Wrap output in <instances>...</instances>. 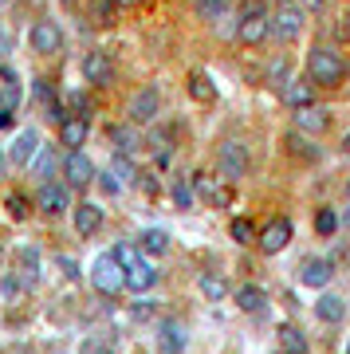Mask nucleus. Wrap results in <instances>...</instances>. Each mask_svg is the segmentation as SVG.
<instances>
[{
  "mask_svg": "<svg viewBox=\"0 0 350 354\" xmlns=\"http://www.w3.org/2000/svg\"><path fill=\"white\" fill-rule=\"evenodd\" d=\"M111 256L118 260V268H122L126 288H130V291H150L154 283H158V272H154V264L142 256L138 244H118Z\"/></svg>",
  "mask_w": 350,
  "mask_h": 354,
  "instance_id": "f257e3e1",
  "label": "nucleus"
},
{
  "mask_svg": "<svg viewBox=\"0 0 350 354\" xmlns=\"http://www.w3.org/2000/svg\"><path fill=\"white\" fill-rule=\"evenodd\" d=\"M307 79L319 87H338L347 79V59L335 48H311L307 55Z\"/></svg>",
  "mask_w": 350,
  "mask_h": 354,
  "instance_id": "f03ea898",
  "label": "nucleus"
},
{
  "mask_svg": "<svg viewBox=\"0 0 350 354\" xmlns=\"http://www.w3.org/2000/svg\"><path fill=\"white\" fill-rule=\"evenodd\" d=\"M237 36H240V44H248V48H256V44H264V39L272 36V32H268V12H264V0H248V4H244Z\"/></svg>",
  "mask_w": 350,
  "mask_h": 354,
  "instance_id": "7ed1b4c3",
  "label": "nucleus"
},
{
  "mask_svg": "<svg viewBox=\"0 0 350 354\" xmlns=\"http://www.w3.org/2000/svg\"><path fill=\"white\" fill-rule=\"evenodd\" d=\"M158 114H162V95H158V87H142L138 95H130V102H126V118H130L134 127H150Z\"/></svg>",
  "mask_w": 350,
  "mask_h": 354,
  "instance_id": "20e7f679",
  "label": "nucleus"
},
{
  "mask_svg": "<svg viewBox=\"0 0 350 354\" xmlns=\"http://www.w3.org/2000/svg\"><path fill=\"white\" fill-rule=\"evenodd\" d=\"M91 283H95L99 295H118L126 288V276H122V268H118V260L114 256H99L91 264Z\"/></svg>",
  "mask_w": 350,
  "mask_h": 354,
  "instance_id": "39448f33",
  "label": "nucleus"
},
{
  "mask_svg": "<svg viewBox=\"0 0 350 354\" xmlns=\"http://www.w3.org/2000/svg\"><path fill=\"white\" fill-rule=\"evenodd\" d=\"M59 169H63V177H67V189H87L91 181H95V162H91L83 150H67Z\"/></svg>",
  "mask_w": 350,
  "mask_h": 354,
  "instance_id": "423d86ee",
  "label": "nucleus"
},
{
  "mask_svg": "<svg viewBox=\"0 0 350 354\" xmlns=\"http://www.w3.org/2000/svg\"><path fill=\"white\" fill-rule=\"evenodd\" d=\"M268 32H272L275 39L291 44V39L303 32V8H300V4H284L275 16H268Z\"/></svg>",
  "mask_w": 350,
  "mask_h": 354,
  "instance_id": "0eeeda50",
  "label": "nucleus"
},
{
  "mask_svg": "<svg viewBox=\"0 0 350 354\" xmlns=\"http://www.w3.org/2000/svg\"><path fill=\"white\" fill-rule=\"evenodd\" d=\"M217 165H221V177L237 181V177L248 174V150L240 142H221L217 146Z\"/></svg>",
  "mask_w": 350,
  "mask_h": 354,
  "instance_id": "6e6552de",
  "label": "nucleus"
},
{
  "mask_svg": "<svg viewBox=\"0 0 350 354\" xmlns=\"http://www.w3.org/2000/svg\"><path fill=\"white\" fill-rule=\"evenodd\" d=\"M36 209H44L48 216H59L71 209V189L67 185H55V181H44L36 189Z\"/></svg>",
  "mask_w": 350,
  "mask_h": 354,
  "instance_id": "1a4fd4ad",
  "label": "nucleus"
},
{
  "mask_svg": "<svg viewBox=\"0 0 350 354\" xmlns=\"http://www.w3.org/2000/svg\"><path fill=\"white\" fill-rule=\"evenodd\" d=\"M28 44H32V51L36 55H55V51L63 48V32L55 20H39L32 32H28Z\"/></svg>",
  "mask_w": 350,
  "mask_h": 354,
  "instance_id": "9d476101",
  "label": "nucleus"
},
{
  "mask_svg": "<svg viewBox=\"0 0 350 354\" xmlns=\"http://www.w3.org/2000/svg\"><path fill=\"white\" fill-rule=\"evenodd\" d=\"M83 79L91 87H111L114 83V64L107 51H87L83 55Z\"/></svg>",
  "mask_w": 350,
  "mask_h": 354,
  "instance_id": "9b49d317",
  "label": "nucleus"
},
{
  "mask_svg": "<svg viewBox=\"0 0 350 354\" xmlns=\"http://www.w3.org/2000/svg\"><path fill=\"white\" fill-rule=\"evenodd\" d=\"M291 244V221H284V216H275V221H268L260 232V252L264 256H275V252H284Z\"/></svg>",
  "mask_w": 350,
  "mask_h": 354,
  "instance_id": "f8f14e48",
  "label": "nucleus"
},
{
  "mask_svg": "<svg viewBox=\"0 0 350 354\" xmlns=\"http://www.w3.org/2000/svg\"><path fill=\"white\" fill-rule=\"evenodd\" d=\"M279 95H284V102H288L291 111H303V106H315V83H311V79H288Z\"/></svg>",
  "mask_w": 350,
  "mask_h": 354,
  "instance_id": "ddd939ff",
  "label": "nucleus"
},
{
  "mask_svg": "<svg viewBox=\"0 0 350 354\" xmlns=\"http://www.w3.org/2000/svg\"><path fill=\"white\" fill-rule=\"evenodd\" d=\"M331 276H335L331 260H303V268H300V279L307 283V288H326Z\"/></svg>",
  "mask_w": 350,
  "mask_h": 354,
  "instance_id": "4468645a",
  "label": "nucleus"
},
{
  "mask_svg": "<svg viewBox=\"0 0 350 354\" xmlns=\"http://www.w3.org/2000/svg\"><path fill=\"white\" fill-rule=\"evenodd\" d=\"M326 127H331V114L319 111V106H303V111H295V130H303V134H323Z\"/></svg>",
  "mask_w": 350,
  "mask_h": 354,
  "instance_id": "2eb2a0df",
  "label": "nucleus"
},
{
  "mask_svg": "<svg viewBox=\"0 0 350 354\" xmlns=\"http://www.w3.org/2000/svg\"><path fill=\"white\" fill-rule=\"evenodd\" d=\"M99 225H102V209L95 201H83L75 209V232H79V236H95Z\"/></svg>",
  "mask_w": 350,
  "mask_h": 354,
  "instance_id": "dca6fc26",
  "label": "nucleus"
},
{
  "mask_svg": "<svg viewBox=\"0 0 350 354\" xmlns=\"http://www.w3.org/2000/svg\"><path fill=\"white\" fill-rule=\"evenodd\" d=\"M91 127H87V118H63L59 122V142L67 146V150H79L83 142H87Z\"/></svg>",
  "mask_w": 350,
  "mask_h": 354,
  "instance_id": "f3484780",
  "label": "nucleus"
},
{
  "mask_svg": "<svg viewBox=\"0 0 350 354\" xmlns=\"http://www.w3.org/2000/svg\"><path fill=\"white\" fill-rule=\"evenodd\" d=\"M59 162H63V158L51 150V146H39L36 158H32L28 165H32V174H36L39 181H51V177H55V169H59Z\"/></svg>",
  "mask_w": 350,
  "mask_h": 354,
  "instance_id": "a211bd4d",
  "label": "nucleus"
},
{
  "mask_svg": "<svg viewBox=\"0 0 350 354\" xmlns=\"http://www.w3.org/2000/svg\"><path fill=\"white\" fill-rule=\"evenodd\" d=\"M158 346H162L165 354H181V351H185V335H181V323L165 319L162 330H158Z\"/></svg>",
  "mask_w": 350,
  "mask_h": 354,
  "instance_id": "6ab92c4d",
  "label": "nucleus"
},
{
  "mask_svg": "<svg viewBox=\"0 0 350 354\" xmlns=\"http://www.w3.org/2000/svg\"><path fill=\"white\" fill-rule=\"evenodd\" d=\"M138 248H142V256H165L169 252V232L165 228H146Z\"/></svg>",
  "mask_w": 350,
  "mask_h": 354,
  "instance_id": "aec40b11",
  "label": "nucleus"
},
{
  "mask_svg": "<svg viewBox=\"0 0 350 354\" xmlns=\"http://www.w3.org/2000/svg\"><path fill=\"white\" fill-rule=\"evenodd\" d=\"M36 150H39V134H36V130H24V134L16 138V146H12L8 158H12L16 165H28L32 158H36Z\"/></svg>",
  "mask_w": 350,
  "mask_h": 354,
  "instance_id": "412c9836",
  "label": "nucleus"
},
{
  "mask_svg": "<svg viewBox=\"0 0 350 354\" xmlns=\"http://www.w3.org/2000/svg\"><path fill=\"white\" fill-rule=\"evenodd\" d=\"M197 288H201V295H205V299L221 304V299L228 295V279H225V276H217V272H201Z\"/></svg>",
  "mask_w": 350,
  "mask_h": 354,
  "instance_id": "4be33fe9",
  "label": "nucleus"
},
{
  "mask_svg": "<svg viewBox=\"0 0 350 354\" xmlns=\"http://www.w3.org/2000/svg\"><path fill=\"white\" fill-rule=\"evenodd\" d=\"M315 315H319V323H342V315H347V304H342L338 295H319Z\"/></svg>",
  "mask_w": 350,
  "mask_h": 354,
  "instance_id": "5701e85b",
  "label": "nucleus"
},
{
  "mask_svg": "<svg viewBox=\"0 0 350 354\" xmlns=\"http://www.w3.org/2000/svg\"><path fill=\"white\" fill-rule=\"evenodd\" d=\"M134 4L138 0H99V4H95V20H99V24H114V20L122 12H130Z\"/></svg>",
  "mask_w": 350,
  "mask_h": 354,
  "instance_id": "b1692460",
  "label": "nucleus"
},
{
  "mask_svg": "<svg viewBox=\"0 0 350 354\" xmlns=\"http://www.w3.org/2000/svg\"><path fill=\"white\" fill-rule=\"evenodd\" d=\"M185 91L193 95L197 102H213L217 99V87H213V79L205 75V71H193V75L185 79Z\"/></svg>",
  "mask_w": 350,
  "mask_h": 354,
  "instance_id": "393cba45",
  "label": "nucleus"
},
{
  "mask_svg": "<svg viewBox=\"0 0 350 354\" xmlns=\"http://www.w3.org/2000/svg\"><path fill=\"white\" fill-rule=\"evenodd\" d=\"M237 307L240 311H248V315H260L264 311V291L256 288V283H244V288L237 291Z\"/></svg>",
  "mask_w": 350,
  "mask_h": 354,
  "instance_id": "a878e982",
  "label": "nucleus"
},
{
  "mask_svg": "<svg viewBox=\"0 0 350 354\" xmlns=\"http://www.w3.org/2000/svg\"><path fill=\"white\" fill-rule=\"evenodd\" d=\"M197 189L205 193V197H209V201H213V205H228V189H225V185H217L213 177L197 174Z\"/></svg>",
  "mask_w": 350,
  "mask_h": 354,
  "instance_id": "bb28decb",
  "label": "nucleus"
},
{
  "mask_svg": "<svg viewBox=\"0 0 350 354\" xmlns=\"http://www.w3.org/2000/svg\"><path fill=\"white\" fill-rule=\"evenodd\" d=\"M279 342H284V351H288V354H303V351H307V342H303V335L295 327L279 330Z\"/></svg>",
  "mask_w": 350,
  "mask_h": 354,
  "instance_id": "cd10ccee",
  "label": "nucleus"
},
{
  "mask_svg": "<svg viewBox=\"0 0 350 354\" xmlns=\"http://www.w3.org/2000/svg\"><path fill=\"white\" fill-rule=\"evenodd\" d=\"M114 146H118V153H134L138 150V134L130 127H118L114 130Z\"/></svg>",
  "mask_w": 350,
  "mask_h": 354,
  "instance_id": "c85d7f7f",
  "label": "nucleus"
},
{
  "mask_svg": "<svg viewBox=\"0 0 350 354\" xmlns=\"http://www.w3.org/2000/svg\"><path fill=\"white\" fill-rule=\"evenodd\" d=\"M335 228H338V216L331 213V209H319V216H315V232H319V236H335Z\"/></svg>",
  "mask_w": 350,
  "mask_h": 354,
  "instance_id": "c756f323",
  "label": "nucleus"
},
{
  "mask_svg": "<svg viewBox=\"0 0 350 354\" xmlns=\"http://www.w3.org/2000/svg\"><path fill=\"white\" fill-rule=\"evenodd\" d=\"M228 8V0H197V12L205 16V20H221Z\"/></svg>",
  "mask_w": 350,
  "mask_h": 354,
  "instance_id": "7c9ffc66",
  "label": "nucleus"
},
{
  "mask_svg": "<svg viewBox=\"0 0 350 354\" xmlns=\"http://www.w3.org/2000/svg\"><path fill=\"white\" fill-rule=\"evenodd\" d=\"M252 236H256V228H252V221L237 216V221H232V241H237V244H252Z\"/></svg>",
  "mask_w": 350,
  "mask_h": 354,
  "instance_id": "2f4dec72",
  "label": "nucleus"
},
{
  "mask_svg": "<svg viewBox=\"0 0 350 354\" xmlns=\"http://www.w3.org/2000/svg\"><path fill=\"white\" fill-rule=\"evenodd\" d=\"M284 146H288V150L295 153V158H307V162H315V158H319V150H311V146H307L303 138H295V134H291V138L284 142Z\"/></svg>",
  "mask_w": 350,
  "mask_h": 354,
  "instance_id": "473e14b6",
  "label": "nucleus"
},
{
  "mask_svg": "<svg viewBox=\"0 0 350 354\" xmlns=\"http://www.w3.org/2000/svg\"><path fill=\"white\" fill-rule=\"evenodd\" d=\"M174 201H177V209H193V185L189 181H177L174 185Z\"/></svg>",
  "mask_w": 350,
  "mask_h": 354,
  "instance_id": "72a5a7b5",
  "label": "nucleus"
},
{
  "mask_svg": "<svg viewBox=\"0 0 350 354\" xmlns=\"http://www.w3.org/2000/svg\"><path fill=\"white\" fill-rule=\"evenodd\" d=\"M8 209H12L16 221H24V216H28V201L20 197V193H8Z\"/></svg>",
  "mask_w": 350,
  "mask_h": 354,
  "instance_id": "f704fd0d",
  "label": "nucleus"
},
{
  "mask_svg": "<svg viewBox=\"0 0 350 354\" xmlns=\"http://www.w3.org/2000/svg\"><path fill=\"white\" fill-rule=\"evenodd\" d=\"M130 319H134V323H146V319H154V304H134Z\"/></svg>",
  "mask_w": 350,
  "mask_h": 354,
  "instance_id": "c9c22d12",
  "label": "nucleus"
},
{
  "mask_svg": "<svg viewBox=\"0 0 350 354\" xmlns=\"http://www.w3.org/2000/svg\"><path fill=\"white\" fill-rule=\"evenodd\" d=\"M114 174L122 177V181H134V165H126V158H118L114 162Z\"/></svg>",
  "mask_w": 350,
  "mask_h": 354,
  "instance_id": "e433bc0d",
  "label": "nucleus"
},
{
  "mask_svg": "<svg viewBox=\"0 0 350 354\" xmlns=\"http://www.w3.org/2000/svg\"><path fill=\"white\" fill-rule=\"evenodd\" d=\"M59 268H63V276H67V279H75V276H79V264L71 260V256H59Z\"/></svg>",
  "mask_w": 350,
  "mask_h": 354,
  "instance_id": "4c0bfd02",
  "label": "nucleus"
},
{
  "mask_svg": "<svg viewBox=\"0 0 350 354\" xmlns=\"http://www.w3.org/2000/svg\"><path fill=\"white\" fill-rule=\"evenodd\" d=\"M0 291H4V295H20V283H16L12 276H4L0 279Z\"/></svg>",
  "mask_w": 350,
  "mask_h": 354,
  "instance_id": "58836bf2",
  "label": "nucleus"
},
{
  "mask_svg": "<svg viewBox=\"0 0 350 354\" xmlns=\"http://www.w3.org/2000/svg\"><path fill=\"white\" fill-rule=\"evenodd\" d=\"M36 99L39 102H51V91H48V83H44V79H36Z\"/></svg>",
  "mask_w": 350,
  "mask_h": 354,
  "instance_id": "ea45409f",
  "label": "nucleus"
},
{
  "mask_svg": "<svg viewBox=\"0 0 350 354\" xmlns=\"http://www.w3.org/2000/svg\"><path fill=\"white\" fill-rule=\"evenodd\" d=\"M102 185H107V193H118V181L111 174H102Z\"/></svg>",
  "mask_w": 350,
  "mask_h": 354,
  "instance_id": "a19ab883",
  "label": "nucleus"
},
{
  "mask_svg": "<svg viewBox=\"0 0 350 354\" xmlns=\"http://www.w3.org/2000/svg\"><path fill=\"white\" fill-rule=\"evenodd\" d=\"M12 118H16L12 111H4V106H0V127H12Z\"/></svg>",
  "mask_w": 350,
  "mask_h": 354,
  "instance_id": "79ce46f5",
  "label": "nucleus"
},
{
  "mask_svg": "<svg viewBox=\"0 0 350 354\" xmlns=\"http://www.w3.org/2000/svg\"><path fill=\"white\" fill-rule=\"evenodd\" d=\"M307 4H311V8H323V0H307Z\"/></svg>",
  "mask_w": 350,
  "mask_h": 354,
  "instance_id": "37998d69",
  "label": "nucleus"
},
{
  "mask_svg": "<svg viewBox=\"0 0 350 354\" xmlns=\"http://www.w3.org/2000/svg\"><path fill=\"white\" fill-rule=\"evenodd\" d=\"M0 177H4V150H0Z\"/></svg>",
  "mask_w": 350,
  "mask_h": 354,
  "instance_id": "c03bdc74",
  "label": "nucleus"
},
{
  "mask_svg": "<svg viewBox=\"0 0 350 354\" xmlns=\"http://www.w3.org/2000/svg\"><path fill=\"white\" fill-rule=\"evenodd\" d=\"M275 4H279V8H284V4H295V0H275Z\"/></svg>",
  "mask_w": 350,
  "mask_h": 354,
  "instance_id": "a18cd8bd",
  "label": "nucleus"
},
{
  "mask_svg": "<svg viewBox=\"0 0 350 354\" xmlns=\"http://www.w3.org/2000/svg\"><path fill=\"white\" fill-rule=\"evenodd\" d=\"M342 146H347V153H350V134H347V138H342Z\"/></svg>",
  "mask_w": 350,
  "mask_h": 354,
  "instance_id": "49530a36",
  "label": "nucleus"
},
{
  "mask_svg": "<svg viewBox=\"0 0 350 354\" xmlns=\"http://www.w3.org/2000/svg\"><path fill=\"white\" fill-rule=\"evenodd\" d=\"M347 354H350V339H347Z\"/></svg>",
  "mask_w": 350,
  "mask_h": 354,
  "instance_id": "de8ad7c7",
  "label": "nucleus"
},
{
  "mask_svg": "<svg viewBox=\"0 0 350 354\" xmlns=\"http://www.w3.org/2000/svg\"><path fill=\"white\" fill-rule=\"evenodd\" d=\"M0 4H4V0H0Z\"/></svg>",
  "mask_w": 350,
  "mask_h": 354,
  "instance_id": "09e8293b",
  "label": "nucleus"
}]
</instances>
